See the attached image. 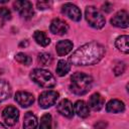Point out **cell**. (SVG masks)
Returning <instances> with one entry per match:
<instances>
[{"label":"cell","mask_w":129,"mask_h":129,"mask_svg":"<svg viewBox=\"0 0 129 129\" xmlns=\"http://www.w3.org/2000/svg\"><path fill=\"white\" fill-rule=\"evenodd\" d=\"M104 54L105 47L97 41H91L76 49L70 56V61L75 66H92L99 62Z\"/></svg>","instance_id":"cell-1"},{"label":"cell","mask_w":129,"mask_h":129,"mask_svg":"<svg viewBox=\"0 0 129 129\" xmlns=\"http://www.w3.org/2000/svg\"><path fill=\"white\" fill-rule=\"evenodd\" d=\"M93 85V79L91 76L84 74V73H75L71 77V85L70 89L71 91L79 96L87 94Z\"/></svg>","instance_id":"cell-2"},{"label":"cell","mask_w":129,"mask_h":129,"mask_svg":"<svg viewBox=\"0 0 129 129\" xmlns=\"http://www.w3.org/2000/svg\"><path fill=\"white\" fill-rule=\"evenodd\" d=\"M31 80L42 88H51L56 84L54 76L46 70L43 69H34L30 73Z\"/></svg>","instance_id":"cell-3"},{"label":"cell","mask_w":129,"mask_h":129,"mask_svg":"<svg viewBox=\"0 0 129 129\" xmlns=\"http://www.w3.org/2000/svg\"><path fill=\"white\" fill-rule=\"evenodd\" d=\"M86 19L90 26L96 29H100L105 25V17L102 13L94 6H88L85 11Z\"/></svg>","instance_id":"cell-4"},{"label":"cell","mask_w":129,"mask_h":129,"mask_svg":"<svg viewBox=\"0 0 129 129\" xmlns=\"http://www.w3.org/2000/svg\"><path fill=\"white\" fill-rule=\"evenodd\" d=\"M13 6L19 15L24 19H30L34 14L32 4L27 0H17L14 2Z\"/></svg>","instance_id":"cell-5"},{"label":"cell","mask_w":129,"mask_h":129,"mask_svg":"<svg viewBox=\"0 0 129 129\" xmlns=\"http://www.w3.org/2000/svg\"><path fill=\"white\" fill-rule=\"evenodd\" d=\"M58 99V93L55 91H44L39 95L38 104L41 108L46 109L56 103Z\"/></svg>","instance_id":"cell-6"},{"label":"cell","mask_w":129,"mask_h":129,"mask_svg":"<svg viewBox=\"0 0 129 129\" xmlns=\"http://www.w3.org/2000/svg\"><path fill=\"white\" fill-rule=\"evenodd\" d=\"M2 118L7 126H14L19 119V111L13 106H7L2 111Z\"/></svg>","instance_id":"cell-7"},{"label":"cell","mask_w":129,"mask_h":129,"mask_svg":"<svg viewBox=\"0 0 129 129\" xmlns=\"http://www.w3.org/2000/svg\"><path fill=\"white\" fill-rule=\"evenodd\" d=\"M61 12L73 21H80L82 18V12L78 6L72 3H66L61 7Z\"/></svg>","instance_id":"cell-8"},{"label":"cell","mask_w":129,"mask_h":129,"mask_svg":"<svg viewBox=\"0 0 129 129\" xmlns=\"http://www.w3.org/2000/svg\"><path fill=\"white\" fill-rule=\"evenodd\" d=\"M112 25L120 28H126L129 25V15L128 12L125 10L118 11L112 18H111Z\"/></svg>","instance_id":"cell-9"},{"label":"cell","mask_w":129,"mask_h":129,"mask_svg":"<svg viewBox=\"0 0 129 129\" xmlns=\"http://www.w3.org/2000/svg\"><path fill=\"white\" fill-rule=\"evenodd\" d=\"M50 31L53 33V34H56V35H63L68 32L69 30V24L59 19V18H54L51 20L50 22Z\"/></svg>","instance_id":"cell-10"},{"label":"cell","mask_w":129,"mask_h":129,"mask_svg":"<svg viewBox=\"0 0 129 129\" xmlns=\"http://www.w3.org/2000/svg\"><path fill=\"white\" fill-rule=\"evenodd\" d=\"M15 101L18 103V105H20L21 107H29L33 104L34 102V97L32 94L28 93V92H24V91H19L15 94Z\"/></svg>","instance_id":"cell-11"},{"label":"cell","mask_w":129,"mask_h":129,"mask_svg":"<svg viewBox=\"0 0 129 129\" xmlns=\"http://www.w3.org/2000/svg\"><path fill=\"white\" fill-rule=\"evenodd\" d=\"M56 109L58 111V113H60L62 116L64 117H68V118H72L74 116V107H73V104L70 100L68 99H63L61 100L57 106H56Z\"/></svg>","instance_id":"cell-12"},{"label":"cell","mask_w":129,"mask_h":129,"mask_svg":"<svg viewBox=\"0 0 129 129\" xmlns=\"http://www.w3.org/2000/svg\"><path fill=\"white\" fill-rule=\"evenodd\" d=\"M106 110L109 113H121L125 110V105L122 101L117 100V99H113L107 103Z\"/></svg>","instance_id":"cell-13"},{"label":"cell","mask_w":129,"mask_h":129,"mask_svg":"<svg viewBox=\"0 0 129 129\" xmlns=\"http://www.w3.org/2000/svg\"><path fill=\"white\" fill-rule=\"evenodd\" d=\"M74 110L75 113L81 117V118H87L90 114V110H89V106L87 105V103L83 100H79L75 103L74 106Z\"/></svg>","instance_id":"cell-14"},{"label":"cell","mask_w":129,"mask_h":129,"mask_svg":"<svg viewBox=\"0 0 129 129\" xmlns=\"http://www.w3.org/2000/svg\"><path fill=\"white\" fill-rule=\"evenodd\" d=\"M56 52L59 56H63L66 54H68L72 49H73V42L69 39H64V40H59L56 43Z\"/></svg>","instance_id":"cell-15"},{"label":"cell","mask_w":129,"mask_h":129,"mask_svg":"<svg viewBox=\"0 0 129 129\" xmlns=\"http://www.w3.org/2000/svg\"><path fill=\"white\" fill-rule=\"evenodd\" d=\"M104 106V98L99 94H93L89 99V107L94 111H99Z\"/></svg>","instance_id":"cell-16"},{"label":"cell","mask_w":129,"mask_h":129,"mask_svg":"<svg viewBox=\"0 0 129 129\" xmlns=\"http://www.w3.org/2000/svg\"><path fill=\"white\" fill-rule=\"evenodd\" d=\"M37 127V118L32 112H26L24 115L23 129H35Z\"/></svg>","instance_id":"cell-17"},{"label":"cell","mask_w":129,"mask_h":129,"mask_svg":"<svg viewBox=\"0 0 129 129\" xmlns=\"http://www.w3.org/2000/svg\"><path fill=\"white\" fill-rule=\"evenodd\" d=\"M11 93L12 89L9 83L4 80H0V102L7 100L11 96Z\"/></svg>","instance_id":"cell-18"},{"label":"cell","mask_w":129,"mask_h":129,"mask_svg":"<svg viewBox=\"0 0 129 129\" xmlns=\"http://www.w3.org/2000/svg\"><path fill=\"white\" fill-rule=\"evenodd\" d=\"M128 41H129V36L128 35H121V36L117 37V39L115 41V45L120 51H122L124 53H128L129 52Z\"/></svg>","instance_id":"cell-19"},{"label":"cell","mask_w":129,"mask_h":129,"mask_svg":"<svg viewBox=\"0 0 129 129\" xmlns=\"http://www.w3.org/2000/svg\"><path fill=\"white\" fill-rule=\"evenodd\" d=\"M33 38L34 40L36 41V43H38L39 45L41 46H46L50 43V39L49 37L43 32V31H39V30H36L34 31L33 33Z\"/></svg>","instance_id":"cell-20"},{"label":"cell","mask_w":129,"mask_h":129,"mask_svg":"<svg viewBox=\"0 0 129 129\" xmlns=\"http://www.w3.org/2000/svg\"><path fill=\"white\" fill-rule=\"evenodd\" d=\"M71 70V64L69 63V61L64 60V59H60L58 60L57 62V66H56V74L59 76V77H63L66 76Z\"/></svg>","instance_id":"cell-21"},{"label":"cell","mask_w":129,"mask_h":129,"mask_svg":"<svg viewBox=\"0 0 129 129\" xmlns=\"http://www.w3.org/2000/svg\"><path fill=\"white\" fill-rule=\"evenodd\" d=\"M52 127V119L51 115L46 113L42 115L40 118V123H39V129H51Z\"/></svg>","instance_id":"cell-22"},{"label":"cell","mask_w":129,"mask_h":129,"mask_svg":"<svg viewBox=\"0 0 129 129\" xmlns=\"http://www.w3.org/2000/svg\"><path fill=\"white\" fill-rule=\"evenodd\" d=\"M15 59H16V61H18L19 63H22L24 66H29L31 63V61H32L31 57L29 55H27L26 53H24V52H18V53H16Z\"/></svg>","instance_id":"cell-23"},{"label":"cell","mask_w":129,"mask_h":129,"mask_svg":"<svg viewBox=\"0 0 129 129\" xmlns=\"http://www.w3.org/2000/svg\"><path fill=\"white\" fill-rule=\"evenodd\" d=\"M38 62L41 66H49L52 62V56L50 53L41 52L38 54Z\"/></svg>","instance_id":"cell-24"},{"label":"cell","mask_w":129,"mask_h":129,"mask_svg":"<svg viewBox=\"0 0 129 129\" xmlns=\"http://www.w3.org/2000/svg\"><path fill=\"white\" fill-rule=\"evenodd\" d=\"M0 17L4 20H9L11 19V12L8 8L6 7H0Z\"/></svg>","instance_id":"cell-25"},{"label":"cell","mask_w":129,"mask_h":129,"mask_svg":"<svg viewBox=\"0 0 129 129\" xmlns=\"http://www.w3.org/2000/svg\"><path fill=\"white\" fill-rule=\"evenodd\" d=\"M113 70H114V73H115L116 76H119V75L123 74L124 71H125V64H124V62H119L118 64H116L114 67Z\"/></svg>","instance_id":"cell-26"},{"label":"cell","mask_w":129,"mask_h":129,"mask_svg":"<svg viewBox=\"0 0 129 129\" xmlns=\"http://www.w3.org/2000/svg\"><path fill=\"white\" fill-rule=\"evenodd\" d=\"M36 4H37L38 9H41V10L47 9L51 6V2H48V1H38Z\"/></svg>","instance_id":"cell-27"},{"label":"cell","mask_w":129,"mask_h":129,"mask_svg":"<svg viewBox=\"0 0 129 129\" xmlns=\"http://www.w3.org/2000/svg\"><path fill=\"white\" fill-rule=\"evenodd\" d=\"M112 8H113V6L110 4V3H105L104 5H103V10L105 11V12H110L111 10H112Z\"/></svg>","instance_id":"cell-28"},{"label":"cell","mask_w":129,"mask_h":129,"mask_svg":"<svg viewBox=\"0 0 129 129\" xmlns=\"http://www.w3.org/2000/svg\"><path fill=\"white\" fill-rule=\"evenodd\" d=\"M105 127H106V123H104L103 121H100L97 124H95V128L96 129H104Z\"/></svg>","instance_id":"cell-29"},{"label":"cell","mask_w":129,"mask_h":129,"mask_svg":"<svg viewBox=\"0 0 129 129\" xmlns=\"http://www.w3.org/2000/svg\"><path fill=\"white\" fill-rule=\"evenodd\" d=\"M0 129H7V127L4 125V124H2V123H0Z\"/></svg>","instance_id":"cell-30"}]
</instances>
